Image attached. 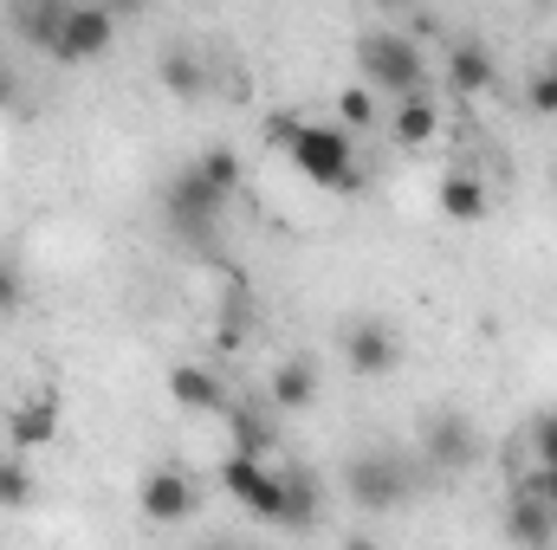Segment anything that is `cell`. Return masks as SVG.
Returning <instances> with one entry per match:
<instances>
[{"label": "cell", "mask_w": 557, "mask_h": 550, "mask_svg": "<svg viewBox=\"0 0 557 550\" xmlns=\"http://www.w3.org/2000/svg\"><path fill=\"white\" fill-rule=\"evenodd\" d=\"M221 214H227V195H221L201 168L169 175V188H162V221H169V234H175V240L208 247V240H214V227H221Z\"/></svg>", "instance_id": "cell-1"}, {"label": "cell", "mask_w": 557, "mask_h": 550, "mask_svg": "<svg viewBox=\"0 0 557 550\" xmlns=\"http://www.w3.org/2000/svg\"><path fill=\"white\" fill-rule=\"evenodd\" d=\"M285 155L298 162L305 182L337 188V195H357V137H350L344 124H305Z\"/></svg>", "instance_id": "cell-2"}, {"label": "cell", "mask_w": 557, "mask_h": 550, "mask_svg": "<svg viewBox=\"0 0 557 550\" xmlns=\"http://www.w3.org/2000/svg\"><path fill=\"white\" fill-rule=\"evenodd\" d=\"M357 72L370 91H389V98H416L421 91V46L409 33H363L357 39Z\"/></svg>", "instance_id": "cell-3"}, {"label": "cell", "mask_w": 557, "mask_h": 550, "mask_svg": "<svg viewBox=\"0 0 557 550\" xmlns=\"http://www.w3.org/2000/svg\"><path fill=\"white\" fill-rule=\"evenodd\" d=\"M344 492L363 505V512H396V505H409V466L396 460V453H357L350 460V473H344Z\"/></svg>", "instance_id": "cell-4"}, {"label": "cell", "mask_w": 557, "mask_h": 550, "mask_svg": "<svg viewBox=\"0 0 557 550\" xmlns=\"http://www.w3.org/2000/svg\"><path fill=\"white\" fill-rule=\"evenodd\" d=\"M111 39H117V13H111L104 0H72V7H65V26H59V46H52V59H59V65H85V59L111 52Z\"/></svg>", "instance_id": "cell-5"}, {"label": "cell", "mask_w": 557, "mask_h": 550, "mask_svg": "<svg viewBox=\"0 0 557 550\" xmlns=\"http://www.w3.org/2000/svg\"><path fill=\"white\" fill-rule=\"evenodd\" d=\"M421 447H428V460H434L441 473H460V466H473V460H480V434H473V421H467V414H428Z\"/></svg>", "instance_id": "cell-6"}, {"label": "cell", "mask_w": 557, "mask_h": 550, "mask_svg": "<svg viewBox=\"0 0 557 550\" xmlns=\"http://www.w3.org/2000/svg\"><path fill=\"white\" fill-rule=\"evenodd\" d=\"M396 357H403V343H396V330H389L383 317H363V324L344 330V363H350L357 376H389Z\"/></svg>", "instance_id": "cell-7"}, {"label": "cell", "mask_w": 557, "mask_h": 550, "mask_svg": "<svg viewBox=\"0 0 557 550\" xmlns=\"http://www.w3.org/2000/svg\"><path fill=\"white\" fill-rule=\"evenodd\" d=\"M143 518L149 525H182L188 512H195V479L188 473H175V466H156L149 479H143Z\"/></svg>", "instance_id": "cell-8"}, {"label": "cell", "mask_w": 557, "mask_h": 550, "mask_svg": "<svg viewBox=\"0 0 557 550\" xmlns=\"http://www.w3.org/2000/svg\"><path fill=\"white\" fill-rule=\"evenodd\" d=\"M506 538H512V545H552L557 538V505L539 499L532 486H519L512 505H506Z\"/></svg>", "instance_id": "cell-9"}, {"label": "cell", "mask_w": 557, "mask_h": 550, "mask_svg": "<svg viewBox=\"0 0 557 550\" xmlns=\"http://www.w3.org/2000/svg\"><path fill=\"white\" fill-rule=\"evenodd\" d=\"M169 396H175V409H188V414L227 409V389H221L214 370H201V363H175V370H169Z\"/></svg>", "instance_id": "cell-10"}, {"label": "cell", "mask_w": 557, "mask_h": 550, "mask_svg": "<svg viewBox=\"0 0 557 550\" xmlns=\"http://www.w3.org/2000/svg\"><path fill=\"white\" fill-rule=\"evenodd\" d=\"M493 78H499V65H493V52H486L480 39H460V46L447 52V85H454L460 98H480V91H493Z\"/></svg>", "instance_id": "cell-11"}, {"label": "cell", "mask_w": 557, "mask_h": 550, "mask_svg": "<svg viewBox=\"0 0 557 550\" xmlns=\"http://www.w3.org/2000/svg\"><path fill=\"white\" fill-rule=\"evenodd\" d=\"M65 7H72V0H26V7H13L20 39H26L33 52H52V46H59V26H65Z\"/></svg>", "instance_id": "cell-12"}, {"label": "cell", "mask_w": 557, "mask_h": 550, "mask_svg": "<svg viewBox=\"0 0 557 550\" xmlns=\"http://www.w3.org/2000/svg\"><path fill=\"white\" fill-rule=\"evenodd\" d=\"M441 214H447V221H460V227L486 221V182H480V175H467V168H454V175L441 182Z\"/></svg>", "instance_id": "cell-13"}, {"label": "cell", "mask_w": 557, "mask_h": 550, "mask_svg": "<svg viewBox=\"0 0 557 550\" xmlns=\"http://www.w3.org/2000/svg\"><path fill=\"white\" fill-rule=\"evenodd\" d=\"M52 434H59V396L52 389L13 409V447H46Z\"/></svg>", "instance_id": "cell-14"}, {"label": "cell", "mask_w": 557, "mask_h": 550, "mask_svg": "<svg viewBox=\"0 0 557 550\" xmlns=\"http://www.w3.org/2000/svg\"><path fill=\"white\" fill-rule=\"evenodd\" d=\"M318 402V370L311 363H278L273 370V409H285V414H298V409H311Z\"/></svg>", "instance_id": "cell-15"}, {"label": "cell", "mask_w": 557, "mask_h": 550, "mask_svg": "<svg viewBox=\"0 0 557 550\" xmlns=\"http://www.w3.org/2000/svg\"><path fill=\"white\" fill-rule=\"evenodd\" d=\"M389 137L403 142V149H421V142H434V137H441V111H434L421 91H416V98H403V111L389 117Z\"/></svg>", "instance_id": "cell-16"}, {"label": "cell", "mask_w": 557, "mask_h": 550, "mask_svg": "<svg viewBox=\"0 0 557 550\" xmlns=\"http://www.w3.org/2000/svg\"><path fill=\"white\" fill-rule=\"evenodd\" d=\"M201 85H208V72L195 52H162V91L169 98H201Z\"/></svg>", "instance_id": "cell-17"}, {"label": "cell", "mask_w": 557, "mask_h": 550, "mask_svg": "<svg viewBox=\"0 0 557 550\" xmlns=\"http://www.w3.org/2000/svg\"><path fill=\"white\" fill-rule=\"evenodd\" d=\"M195 168H201V175H208V182H214L221 195H234V188H240V155H234L227 142H214V149H208V155H201Z\"/></svg>", "instance_id": "cell-18"}, {"label": "cell", "mask_w": 557, "mask_h": 550, "mask_svg": "<svg viewBox=\"0 0 557 550\" xmlns=\"http://www.w3.org/2000/svg\"><path fill=\"white\" fill-rule=\"evenodd\" d=\"M227 427H234V453H267L273 447V434H267V421L247 409H227Z\"/></svg>", "instance_id": "cell-19"}, {"label": "cell", "mask_w": 557, "mask_h": 550, "mask_svg": "<svg viewBox=\"0 0 557 550\" xmlns=\"http://www.w3.org/2000/svg\"><path fill=\"white\" fill-rule=\"evenodd\" d=\"M337 117H344V130H370V124H376V91H370V85H350V91L337 98Z\"/></svg>", "instance_id": "cell-20"}, {"label": "cell", "mask_w": 557, "mask_h": 550, "mask_svg": "<svg viewBox=\"0 0 557 550\" xmlns=\"http://www.w3.org/2000/svg\"><path fill=\"white\" fill-rule=\"evenodd\" d=\"M0 505H7V512L33 505V473H26L20 460H0Z\"/></svg>", "instance_id": "cell-21"}, {"label": "cell", "mask_w": 557, "mask_h": 550, "mask_svg": "<svg viewBox=\"0 0 557 550\" xmlns=\"http://www.w3.org/2000/svg\"><path fill=\"white\" fill-rule=\"evenodd\" d=\"M525 104H532V117H557V78H552V72H532Z\"/></svg>", "instance_id": "cell-22"}, {"label": "cell", "mask_w": 557, "mask_h": 550, "mask_svg": "<svg viewBox=\"0 0 557 550\" xmlns=\"http://www.w3.org/2000/svg\"><path fill=\"white\" fill-rule=\"evenodd\" d=\"M532 453H539V466H557V409L532 421Z\"/></svg>", "instance_id": "cell-23"}, {"label": "cell", "mask_w": 557, "mask_h": 550, "mask_svg": "<svg viewBox=\"0 0 557 550\" xmlns=\"http://www.w3.org/2000/svg\"><path fill=\"white\" fill-rule=\"evenodd\" d=\"M20 298H26V278L0 260V317H7V311H20Z\"/></svg>", "instance_id": "cell-24"}, {"label": "cell", "mask_w": 557, "mask_h": 550, "mask_svg": "<svg viewBox=\"0 0 557 550\" xmlns=\"http://www.w3.org/2000/svg\"><path fill=\"white\" fill-rule=\"evenodd\" d=\"M298 130H305V117H292V111H285V117H273V124H267V142H273V149H292V142H298Z\"/></svg>", "instance_id": "cell-25"}, {"label": "cell", "mask_w": 557, "mask_h": 550, "mask_svg": "<svg viewBox=\"0 0 557 550\" xmlns=\"http://www.w3.org/2000/svg\"><path fill=\"white\" fill-rule=\"evenodd\" d=\"M532 492H539V499H552V505H557V466H539V479H532Z\"/></svg>", "instance_id": "cell-26"}, {"label": "cell", "mask_w": 557, "mask_h": 550, "mask_svg": "<svg viewBox=\"0 0 557 550\" xmlns=\"http://www.w3.org/2000/svg\"><path fill=\"white\" fill-rule=\"evenodd\" d=\"M13 98H20V91H13V72H7V65H0V111H7V104H13Z\"/></svg>", "instance_id": "cell-27"}, {"label": "cell", "mask_w": 557, "mask_h": 550, "mask_svg": "<svg viewBox=\"0 0 557 550\" xmlns=\"http://www.w3.org/2000/svg\"><path fill=\"white\" fill-rule=\"evenodd\" d=\"M104 7H111V13H143L149 0H104Z\"/></svg>", "instance_id": "cell-28"}, {"label": "cell", "mask_w": 557, "mask_h": 550, "mask_svg": "<svg viewBox=\"0 0 557 550\" xmlns=\"http://www.w3.org/2000/svg\"><path fill=\"white\" fill-rule=\"evenodd\" d=\"M370 7H383V13H396V7H409V0H370Z\"/></svg>", "instance_id": "cell-29"}, {"label": "cell", "mask_w": 557, "mask_h": 550, "mask_svg": "<svg viewBox=\"0 0 557 550\" xmlns=\"http://www.w3.org/2000/svg\"><path fill=\"white\" fill-rule=\"evenodd\" d=\"M545 72H552V78H557V52H552V65H545Z\"/></svg>", "instance_id": "cell-30"}]
</instances>
